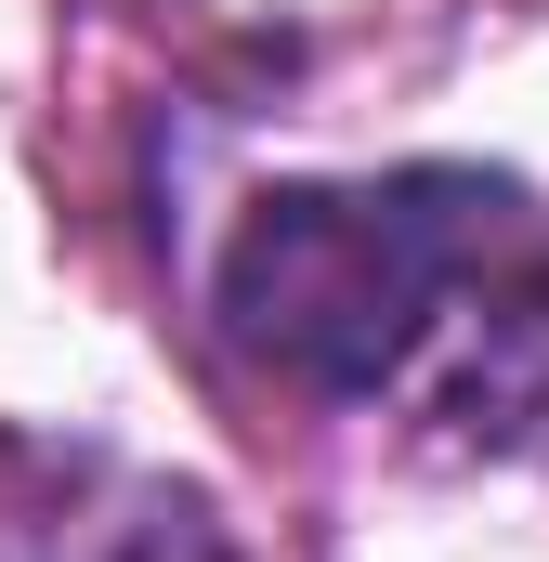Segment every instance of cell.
Returning <instances> with one entry per match:
<instances>
[{
  "instance_id": "cell-1",
  "label": "cell",
  "mask_w": 549,
  "mask_h": 562,
  "mask_svg": "<svg viewBox=\"0 0 549 562\" xmlns=\"http://www.w3.org/2000/svg\"><path fill=\"white\" fill-rule=\"evenodd\" d=\"M210 314L314 406H393L458 458H549V196L511 170L262 183L210 262Z\"/></svg>"
},
{
  "instance_id": "cell-2",
  "label": "cell",
  "mask_w": 549,
  "mask_h": 562,
  "mask_svg": "<svg viewBox=\"0 0 549 562\" xmlns=\"http://www.w3.org/2000/svg\"><path fill=\"white\" fill-rule=\"evenodd\" d=\"M0 562H236L223 537V510L197 497V484H157V471H66V497L53 510H26Z\"/></svg>"
}]
</instances>
